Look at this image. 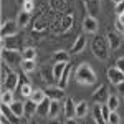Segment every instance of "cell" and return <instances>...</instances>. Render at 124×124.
<instances>
[{
  "instance_id": "1",
  "label": "cell",
  "mask_w": 124,
  "mask_h": 124,
  "mask_svg": "<svg viewBox=\"0 0 124 124\" xmlns=\"http://www.w3.org/2000/svg\"><path fill=\"white\" fill-rule=\"evenodd\" d=\"M76 81L79 85H85V86H89V85H94L96 83V73L93 71V68L89 66L88 63L79 65V68L76 70Z\"/></svg>"
},
{
  "instance_id": "2",
  "label": "cell",
  "mask_w": 124,
  "mask_h": 124,
  "mask_svg": "<svg viewBox=\"0 0 124 124\" xmlns=\"http://www.w3.org/2000/svg\"><path fill=\"white\" fill-rule=\"evenodd\" d=\"M2 61L7 63L8 66H20L23 56H22V51L18 50H7V48H2Z\"/></svg>"
},
{
  "instance_id": "3",
  "label": "cell",
  "mask_w": 124,
  "mask_h": 124,
  "mask_svg": "<svg viewBox=\"0 0 124 124\" xmlns=\"http://www.w3.org/2000/svg\"><path fill=\"white\" fill-rule=\"evenodd\" d=\"M18 28L20 27L17 25V20H7V22H3V25H2V38L17 35Z\"/></svg>"
},
{
  "instance_id": "4",
  "label": "cell",
  "mask_w": 124,
  "mask_h": 124,
  "mask_svg": "<svg viewBox=\"0 0 124 124\" xmlns=\"http://www.w3.org/2000/svg\"><path fill=\"white\" fill-rule=\"evenodd\" d=\"M45 94L51 101H61L65 99V89H61L60 86H48L45 88Z\"/></svg>"
},
{
  "instance_id": "5",
  "label": "cell",
  "mask_w": 124,
  "mask_h": 124,
  "mask_svg": "<svg viewBox=\"0 0 124 124\" xmlns=\"http://www.w3.org/2000/svg\"><path fill=\"white\" fill-rule=\"evenodd\" d=\"M20 85V75L15 73V71H10V75L7 76V79L2 83L3 89H10V91H15Z\"/></svg>"
},
{
  "instance_id": "6",
  "label": "cell",
  "mask_w": 124,
  "mask_h": 124,
  "mask_svg": "<svg viewBox=\"0 0 124 124\" xmlns=\"http://www.w3.org/2000/svg\"><path fill=\"white\" fill-rule=\"evenodd\" d=\"M108 98H109V94H108V88L104 85L99 86L94 93H93V101H94L96 104H106Z\"/></svg>"
},
{
  "instance_id": "7",
  "label": "cell",
  "mask_w": 124,
  "mask_h": 124,
  "mask_svg": "<svg viewBox=\"0 0 124 124\" xmlns=\"http://www.w3.org/2000/svg\"><path fill=\"white\" fill-rule=\"evenodd\" d=\"M108 78H109V81L113 83V85H119V83H123L124 81V73L119 70L117 66H113L108 70Z\"/></svg>"
},
{
  "instance_id": "8",
  "label": "cell",
  "mask_w": 124,
  "mask_h": 124,
  "mask_svg": "<svg viewBox=\"0 0 124 124\" xmlns=\"http://www.w3.org/2000/svg\"><path fill=\"white\" fill-rule=\"evenodd\" d=\"M63 113L66 117H75L76 116V104L71 98H65L63 101Z\"/></svg>"
},
{
  "instance_id": "9",
  "label": "cell",
  "mask_w": 124,
  "mask_h": 124,
  "mask_svg": "<svg viewBox=\"0 0 124 124\" xmlns=\"http://www.w3.org/2000/svg\"><path fill=\"white\" fill-rule=\"evenodd\" d=\"M83 30H85L86 33H96L98 31V20L96 17H86L83 20Z\"/></svg>"
},
{
  "instance_id": "10",
  "label": "cell",
  "mask_w": 124,
  "mask_h": 124,
  "mask_svg": "<svg viewBox=\"0 0 124 124\" xmlns=\"http://www.w3.org/2000/svg\"><path fill=\"white\" fill-rule=\"evenodd\" d=\"M101 43H103V38H96V41H94V45H93V50H94V55L99 60H106L108 58V50H106L104 46L101 48Z\"/></svg>"
},
{
  "instance_id": "11",
  "label": "cell",
  "mask_w": 124,
  "mask_h": 124,
  "mask_svg": "<svg viewBox=\"0 0 124 124\" xmlns=\"http://www.w3.org/2000/svg\"><path fill=\"white\" fill-rule=\"evenodd\" d=\"M2 116H5V117L8 119L10 124H18V116L13 114L10 104H3V103H2Z\"/></svg>"
},
{
  "instance_id": "12",
  "label": "cell",
  "mask_w": 124,
  "mask_h": 124,
  "mask_svg": "<svg viewBox=\"0 0 124 124\" xmlns=\"http://www.w3.org/2000/svg\"><path fill=\"white\" fill-rule=\"evenodd\" d=\"M85 48H86V37H85V35H81V37H78V38H76L75 45L71 46V50H70V53L78 55V53H81Z\"/></svg>"
},
{
  "instance_id": "13",
  "label": "cell",
  "mask_w": 124,
  "mask_h": 124,
  "mask_svg": "<svg viewBox=\"0 0 124 124\" xmlns=\"http://www.w3.org/2000/svg\"><path fill=\"white\" fill-rule=\"evenodd\" d=\"M93 117H94V123L96 124H108L103 116V104H96L93 108Z\"/></svg>"
},
{
  "instance_id": "14",
  "label": "cell",
  "mask_w": 124,
  "mask_h": 124,
  "mask_svg": "<svg viewBox=\"0 0 124 124\" xmlns=\"http://www.w3.org/2000/svg\"><path fill=\"white\" fill-rule=\"evenodd\" d=\"M108 41H109V48H111V50H117V48L121 46L123 38H121L117 33L111 31V33H108Z\"/></svg>"
},
{
  "instance_id": "15",
  "label": "cell",
  "mask_w": 124,
  "mask_h": 124,
  "mask_svg": "<svg viewBox=\"0 0 124 124\" xmlns=\"http://www.w3.org/2000/svg\"><path fill=\"white\" fill-rule=\"evenodd\" d=\"M37 109H38V104H37L31 98H28V99L25 101V116H27V117H31L33 114H37Z\"/></svg>"
},
{
  "instance_id": "16",
  "label": "cell",
  "mask_w": 124,
  "mask_h": 124,
  "mask_svg": "<svg viewBox=\"0 0 124 124\" xmlns=\"http://www.w3.org/2000/svg\"><path fill=\"white\" fill-rule=\"evenodd\" d=\"M70 75H71V66H70V65H66V68H65V71H63L61 78L58 79V86H60L61 89H66L68 83H70Z\"/></svg>"
},
{
  "instance_id": "17",
  "label": "cell",
  "mask_w": 124,
  "mask_h": 124,
  "mask_svg": "<svg viewBox=\"0 0 124 124\" xmlns=\"http://www.w3.org/2000/svg\"><path fill=\"white\" fill-rule=\"evenodd\" d=\"M50 103H51V99H43L41 103L38 104V109H37V114L41 116V117H45V116H48V113H50Z\"/></svg>"
},
{
  "instance_id": "18",
  "label": "cell",
  "mask_w": 124,
  "mask_h": 124,
  "mask_svg": "<svg viewBox=\"0 0 124 124\" xmlns=\"http://www.w3.org/2000/svg\"><path fill=\"white\" fill-rule=\"evenodd\" d=\"M10 108H12V111H13L15 116H18V117L25 116V103H22V101H13V103L10 104Z\"/></svg>"
},
{
  "instance_id": "19",
  "label": "cell",
  "mask_w": 124,
  "mask_h": 124,
  "mask_svg": "<svg viewBox=\"0 0 124 124\" xmlns=\"http://www.w3.org/2000/svg\"><path fill=\"white\" fill-rule=\"evenodd\" d=\"M61 108H60V101H51L50 103V113H48V117L50 119H56L58 114H60Z\"/></svg>"
},
{
  "instance_id": "20",
  "label": "cell",
  "mask_w": 124,
  "mask_h": 124,
  "mask_svg": "<svg viewBox=\"0 0 124 124\" xmlns=\"http://www.w3.org/2000/svg\"><path fill=\"white\" fill-rule=\"evenodd\" d=\"M28 22H30V13L22 10V12L18 13V17H17V25H18L20 28H23V27L28 25Z\"/></svg>"
},
{
  "instance_id": "21",
  "label": "cell",
  "mask_w": 124,
  "mask_h": 124,
  "mask_svg": "<svg viewBox=\"0 0 124 124\" xmlns=\"http://www.w3.org/2000/svg\"><path fill=\"white\" fill-rule=\"evenodd\" d=\"M22 71H25V73H31V71H35V68H37V63H35V60H23L22 61Z\"/></svg>"
},
{
  "instance_id": "22",
  "label": "cell",
  "mask_w": 124,
  "mask_h": 124,
  "mask_svg": "<svg viewBox=\"0 0 124 124\" xmlns=\"http://www.w3.org/2000/svg\"><path fill=\"white\" fill-rule=\"evenodd\" d=\"M70 55L71 53H68V51H56L53 55V60H55V63H68L70 61Z\"/></svg>"
},
{
  "instance_id": "23",
  "label": "cell",
  "mask_w": 124,
  "mask_h": 124,
  "mask_svg": "<svg viewBox=\"0 0 124 124\" xmlns=\"http://www.w3.org/2000/svg\"><path fill=\"white\" fill-rule=\"evenodd\" d=\"M85 2H86L88 10H89V15H91V17H96V15H98V10H99L98 0H85Z\"/></svg>"
},
{
  "instance_id": "24",
  "label": "cell",
  "mask_w": 124,
  "mask_h": 124,
  "mask_svg": "<svg viewBox=\"0 0 124 124\" xmlns=\"http://www.w3.org/2000/svg\"><path fill=\"white\" fill-rule=\"evenodd\" d=\"M88 114V103L86 101H79L76 104V117H85V116Z\"/></svg>"
},
{
  "instance_id": "25",
  "label": "cell",
  "mask_w": 124,
  "mask_h": 124,
  "mask_svg": "<svg viewBox=\"0 0 124 124\" xmlns=\"http://www.w3.org/2000/svg\"><path fill=\"white\" fill-rule=\"evenodd\" d=\"M37 104H40L43 99H46V94H45V89H33V93H31V96H30Z\"/></svg>"
},
{
  "instance_id": "26",
  "label": "cell",
  "mask_w": 124,
  "mask_h": 124,
  "mask_svg": "<svg viewBox=\"0 0 124 124\" xmlns=\"http://www.w3.org/2000/svg\"><path fill=\"white\" fill-rule=\"evenodd\" d=\"M66 65L68 63H55V66H53V78H55V79H60V78H61Z\"/></svg>"
},
{
  "instance_id": "27",
  "label": "cell",
  "mask_w": 124,
  "mask_h": 124,
  "mask_svg": "<svg viewBox=\"0 0 124 124\" xmlns=\"http://www.w3.org/2000/svg\"><path fill=\"white\" fill-rule=\"evenodd\" d=\"M106 104H108V108H109L111 111H117V108H119V99H117V96L116 94H109Z\"/></svg>"
},
{
  "instance_id": "28",
  "label": "cell",
  "mask_w": 124,
  "mask_h": 124,
  "mask_svg": "<svg viewBox=\"0 0 124 124\" xmlns=\"http://www.w3.org/2000/svg\"><path fill=\"white\" fill-rule=\"evenodd\" d=\"M15 99H13V91H10V89H3V93H2V103L3 104H12Z\"/></svg>"
},
{
  "instance_id": "29",
  "label": "cell",
  "mask_w": 124,
  "mask_h": 124,
  "mask_svg": "<svg viewBox=\"0 0 124 124\" xmlns=\"http://www.w3.org/2000/svg\"><path fill=\"white\" fill-rule=\"evenodd\" d=\"M22 56H23V60H35V58H37V50L31 48V46L25 48V50L22 51Z\"/></svg>"
},
{
  "instance_id": "30",
  "label": "cell",
  "mask_w": 124,
  "mask_h": 124,
  "mask_svg": "<svg viewBox=\"0 0 124 124\" xmlns=\"http://www.w3.org/2000/svg\"><path fill=\"white\" fill-rule=\"evenodd\" d=\"M18 88H20V94L23 96V98H30L31 93H33L31 85H22V86H18Z\"/></svg>"
},
{
  "instance_id": "31",
  "label": "cell",
  "mask_w": 124,
  "mask_h": 124,
  "mask_svg": "<svg viewBox=\"0 0 124 124\" xmlns=\"http://www.w3.org/2000/svg\"><path fill=\"white\" fill-rule=\"evenodd\" d=\"M119 121H121L119 114H117L116 111H111V114L108 117V124H119Z\"/></svg>"
},
{
  "instance_id": "32",
  "label": "cell",
  "mask_w": 124,
  "mask_h": 124,
  "mask_svg": "<svg viewBox=\"0 0 124 124\" xmlns=\"http://www.w3.org/2000/svg\"><path fill=\"white\" fill-rule=\"evenodd\" d=\"M116 30L124 33V15H117L116 17Z\"/></svg>"
},
{
  "instance_id": "33",
  "label": "cell",
  "mask_w": 124,
  "mask_h": 124,
  "mask_svg": "<svg viewBox=\"0 0 124 124\" xmlns=\"http://www.w3.org/2000/svg\"><path fill=\"white\" fill-rule=\"evenodd\" d=\"M33 8H35L33 0H25V3L22 5V10H23V12H28V13H31V12H33Z\"/></svg>"
},
{
  "instance_id": "34",
  "label": "cell",
  "mask_w": 124,
  "mask_h": 124,
  "mask_svg": "<svg viewBox=\"0 0 124 124\" xmlns=\"http://www.w3.org/2000/svg\"><path fill=\"white\" fill-rule=\"evenodd\" d=\"M20 75V85L18 86H22V85H30V79L27 78V73L25 71H22V73H18Z\"/></svg>"
},
{
  "instance_id": "35",
  "label": "cell",
  "mask_w": 124,
  "mask_h": 124,
  "mask_svg": "<svg viewBox=\"0 0 124 124\" xmlns=\"http://www.w3.org/2000/svg\"><path fill=\"white\" fill-rule=\"evenodd\" d=\"M109 114H111V109L108 108V104H103V116H104L106 123H108V117H109Z\"/></svg>"
},
{
  "instance_id": "36",
  "label": "cell",
  "mask_w": 124,
  "mask_h": 124,
  "mask_svg": "<svg viewBox=\"0 0 124 124\" xmlns=\"http://www.w3.org/2000/svg\"><path fill=\"white\" fill-rule=\"evenodd\" d=\"M116 13H117V15H123V13H124V2L116 3Z\"/></svg>"
},
{
  "instance_id": "37",
  "label": "cell",
  "mask_w": 124,
  "mask_h": 124,
  "mask_svg": "<svg viewBox=\"0 0 124 124\" xmlns=\"http://www.w3.org/2000/svg\"><path fill=\"white\" fill-rule=\"evenodd\" d=\"M116 66H117V68H119V70H121V71L124 73V56H123V58H119V60L116 61Z\"/></svg>"
},
{
  "instance_id": "38",
  "label": "cell",
  "mask_w": 124,
  "mask_h": 124,
  "mask_svg": "<svg viewBox=\"0 0 124 124\" xmlns=\"http://www.w3.org/2000/svg\"><path fill=\"white\" fill-rule=\"evenodd\" d=\"M117 91H119L121 94H124V81H123V83H119V85H117Z\"/></svg>"
},
{
  "instance_id": "39",
  "label": "cell",
  "mask_w": 124,
  "mask_h": 124,
  "mask_svg": "<svg viewBox=\"0 0 124 124\" xmlns=\"http://www.w3.org/2000/svg\"><path fill=\"white\" fill-rule=\"evenodd\" d=\"M65 124H78V121H76V119H73V117H68Z\"/></svg>"
},
{
  "instance_id": "40",
  "label": "cell",
  "mask_w": 124,
  "mask_h": 124,
  "mask_svg": "<svg viewBox=\"0 0 124 124\" xmlns=\"http://www.w3.org/2000/svg\"><path fill=\"white\" fill-rule=\"evenodd\" d=\"M17 3H18L20 7H22V5H23V3H25V0H17Z\"/></svg>"
},
{
  "instance_id": "41",
  "label": "cell",
  "mask_w": 124,
  "mask_h": 124,
  "mask_svg": "<svg viewBox=\"0 0 124 124\" xmlns=\"http://www.w3.org/2000/svg\"><path fill=\"white\" fill-rule=\"evenodd\" d=\"M114 3H121V2H124V0H113Z\"/></svg>"
},
{
  "instance_id": "42",
  "label": "cell",
  "mask_w": 124,
  "mask_h": 124,
  "mask_svg": "<svg viewBox=\"0 0 124 124\" xmlns=\"http://www.w3.org/2000/svg\"><path fill=\"white\" fill-rule=\"evenodd\" d=\"M30 124H37V123H30Z\"/></svg>"
},
{
  "instance_id": "43",
  "label": "cell",
  "mask_w": 124,
  "mask_h": 124,
  "mask_svg": "<svg viewBox=\"0 0 124 124\" xmlns=\"http://www.w3.org/2000/svg\"><path fill=\"white\" fill-rule=\"evenodd\" d=\"M123 15H124V13H123Z\"/></svg>"
},
{
  "instance_id": "44",
  "label": "cell",
  "mask_w": 124,
  "mask_h": 124,
  "mask_svg": "<svg viewBox=\"0 0 124 124\" xmlns=\"http://www.w3.org/2000/svg\"><path fill=\"white\" fill-rule=\"evenodd\" d=\"M123 40H124V38H123Z\"/></svg>"
}]
</instances>
